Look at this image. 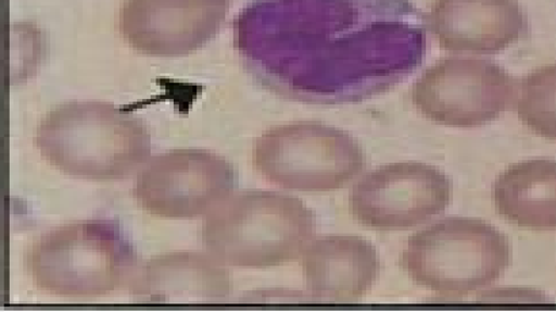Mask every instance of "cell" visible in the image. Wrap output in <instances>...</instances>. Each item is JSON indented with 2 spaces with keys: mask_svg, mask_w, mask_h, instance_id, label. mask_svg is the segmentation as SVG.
<instances>
[{
  "mask_svg": "<svg viewBox=\"0 0 556 312\" xmlns=\"http://www.w3.org/2000/svg\"><path fill=\"white\" fill-rule=\"evenodd\" d=\"M232 30L257 84L311 105L383 95L421 67L428 43L412 0H250Z\"/></svg>",
  "mask_w": 556,
  "mask_h": 312,
  "instance_id": "cell-1",
  "label": "cell"
},
{
  "mask_svg": "<svg viewBox=\"0 0 556 312\" xmlns=\"http://www.w3.org/2000/svg\"><path fill=\"white\" fill-rule=\"evenodd\" d=\"M35 146L59 172L87 180L129 178L151 155L146 124L113 103L71 101L38 123Z\"/></svg>",
  "mask_w": 556,
  "mask_h": 312,
  "instance_id": "cell-2",
  "label": "cell"
},
{
  "mask_svg": "<svg viewBox=\"0 0 556 312\" xmlns=\"http://www.w3.org/2000/svg\"><path fill=\"white\" fill-rule=\"evenodd\" d=\"M139 255L119 223L90 219L49 229L26 250L27 275L40 291L90 299L116 292L132 280Z\"/></svg>",
  "mask_w": 556,
  "mask_h": 312,
  "instance_id": "cell-3",
  "label": "cell"
},
{
  "mask_svg": "<svg viewBox=\"0 0 556 312\" xmlns=\"http://www.w3.org/2000/svg\"><path fill=\"white\" fill-rule=\"evenodd\" d=\"M316 232L313 210L298 197L242 190L208 213L204 248L222 264L264 270L296 261Z\"/></svg>",
  "mask_w": 556,
  "mask_h": 312,
  "instance_id": "cell-4",
  "label": "cell"
},
{
  "mask_svg": "<svg viewBox=\"0 0 556 312\" xmlns=\"http://www.w3.org/2000/svg\"><path fill=\"white\" fill-rule=\"evenodd\" d=\"M505 234L483 221L448 217L414 234L401 265L418 286L460 297L492 286L511 265Z\"/></svg>",
  "mask_w": 556,
  "mask_h": 312,
  "instance_id": "cell-5",
  "label": "cell"
},
{
  "mask_svg": "<svg viewBox=\"0 0 556 312\" xmlns=\"http://www.w3.org/2000/svg\"><path fill=\"white\" fill-rule=\"evenodd\" d=\"M254 164L269 183L298 191L343 188L367 166L358 141L318 122L270 128L254 147Z\"/></svg>",
  "mask_w": 556,
  "mask_h": 312,
  "instance_id": "cell-6",
  "label": "cell"
},
{
  "mask_svg": "<svg viewBox=\"0 0 556 312\" xmlns=\"http://www.w3.org/2000/svg\"><path fill=\"white\" fill-rule=\"evenodd\" d=\"M517 82L483 59L446 58L419 76L412 101L424 117L446 127L477 128L514 108Z\"/></svg>",
  "mask_w": 556,
  "mask_h": 312,
  "instance_id": "cell-7",
  "label": "cell"
},
{
  "mask_svg": "<svg viewBox=\"0 0 556 312\" xmlns=\"http://www.w3.org/2000/svg\"><path fill=\"white\" fill-rule=\"evenodd\" d=\"M237 186V173L214 152L179 149L152 158L140 170L135 197L152 216L193 221L208 215Z\"/></svg>",
  "mask_w": 556,
  "mask_h": 312,
  "instance_id": "cell-8",
  "label": "cell"
},
{
  "mask_svg": "<svg viewBox=\"0 0 556 312\" xmlns=\"http://www.w3.org/2000/svg\"><path fill=\"white\" fill-rule=\"evenodd\" d=\"M452 183L441 170L400 162L365 174L351 190L349 210L363 226L397 232L421 226L451 204Z\"/></svg>",
  "mask_w": 556,
  "mask_h": 312,
  "instance_id": "cell-9",
  "label": "cell"
},
{
  "mask_svg": "<svg viewBox=\"0 0 556 312\" xmlns=\"http://www.w3.org/2000/svg\"><path fill=\"white\" fill-rule=\"evenodd\" d=\"M231 0H124L118 30L130 48L150 58H184L211 41Z\"/></svg>",
  "mask_w": 556,
  "mask_h": 312,
  "instance_id": "cell-10",
  "label": "cell"
},
{
  "mask_svg": "<svg viewBox=\"0 0 556 312\" xmlns=\"http://www.w3.org/2000/svg\"><path fill=\"white\" fill-rule=\"evenodd\" d=\"M429 25L445 51L482 54L504 51L528 30L519 0H434Z\"/></svg>",
  "mask_w": 556,
  "mask_h": 312,
  "instance_id": "cell-11",
  "label": "cell"
},
{
  "mask_svg": "<svg viewBox=\"0 0 556 312\" xmlns=\"http://www.w3.org/2000/svg\"><path fill=\"white\" fill-rule=\"evenodd\" d=\"M230 272L211 254L170 253L154 257L129 283L139 304H220L232 294Z\"/></svg>",
  "mask_w": 556,
  "mask_h": 312,
  "instance_id": "cell-12",
  "label": "cell"
},
{
  "mask_svg": "<svg viewBox=\"0 0 556 312\" xmlns=\"http://www.w3.org/2000/svg\"><path fill=\"white\" fill-rule=\"evenodd\" d=\"M305 283L315 300L357 303L380 272L378 249L356 235H327L309 244L303 260Z\"/></svg>",
  "mask_w": 556,
  "mask_h": 312,
  "instance_id": "cell-13",
  "label": "cell"
},
{
  "mask_svg": "<svg viewBox=\"0 0 556 312\" xmlns=\"http://www.w3.org/2000/svg\"><path fill=\"white\" fill-rule=\"evenodd\" d=\"M495 210L528 229H556V161L531 159L506 169L493 185Z\"/></svg>",
  "mask_w": 556,
  "mask_h": 312,
  "instance_id": "cell-14",
  "label": "cell"
},
{
  "mask_svg": "<svg viewBox=\"0 0 556 312\" xmlns=\"http://www.w3.org/2000/svg\"><path fill=\"white\" fill-rule=\"evenodd\" d=\"M517 114L532 133L556 140V63L526 76L520 87Z\"/></svg>",
  "mask_w": 556,
  "mask_h": 312,
  "instance_id": "cell-15",
  "label": "cell"
},
{
  "mask_svg": "<svg viewBox=\"0 0 556 312\" xmlns=\"http://www.w3.org/2000/svg\"><path fill=\"white\" fill-rule=\"evenodd\" d=\"M478 300H482V302H505V303H516V302H538L536 295L530 291V289H519V288H504V289H494V291L483 292Z\"/></svg>",
  "mask_w": 556,
  "mask_h": 312,
  "instance_id": "cell-16",
  "label": "cell"
}]
</instances>
